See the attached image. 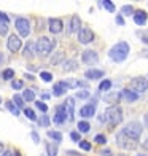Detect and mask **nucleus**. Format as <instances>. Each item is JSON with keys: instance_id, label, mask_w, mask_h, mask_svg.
<instances>
[{"instance_id": "f257e3e1", "label": "nucleus", "mask_w": 148, "mask_h": 156, "mask_svg": "<svg viewBox=\"0 0 148 156\" xmlns=\"http://www.w3.org/2000/svg\"><path fill=\"white\" fill-rule=\"evenodd\" d=\"M129 49L131 48H129V45L126 43V41H119V43H116L108 51V56H110V59L115 61V62H123L126 58H128Z\"/></svg>"}, {"instance_id": "f03ea898", "label": "nucleus", "mask_w": 148, "mask_h": 156, "mask_svg": "<svg viewBox=\"0 0 148 156\" xmlns=\"http://www.w3.org/2000/svg\"><path fill=\"white\" fill-rule=\"evenodd\" d=\"M104 119H107V121H110L111 124H119L123 121V112L121 108L118 107V105H111L110 108H107V112L104 113Z\"/></svg>"}, {"instance_id": "7ed1b4c3", "label": "nucleus", "mask_w": 148, "mask_h": 156, "mask_svg": "<svg viewBox=\"0 0 148 156\" xmlns=\"http://www.w3.org/2000/svg\"><path fill=\"white\" fill-rule=\"evenodd\" d=\"M53 48H54V41L49 40L48 37H40L37 40V45H35L37 53L41 54V56H48L49 53L53 51Z\"/></svg>"}, {"instance_id": "20e7f679", "label": "nucleus", "mask_w": 148, "mask_h": 156, "mask_svg": "<svg viewBox=\"0 0 148 156\" xmlns=\"http://www.w3.org/2000/svg\"><path fill=\"white\" fill-rule=\"evenodd\" d=\"M123 132H124V134H126V136H128L129 139H132V140L139 142V139H140V134H142V124L137 123V121H132V123L126 124V126L123 127Z\"/></svg>"}, {"instance_id": "39448f33", "label": "nucleus", "mask_w": 148, "mask_h": 156, "mask_svg": "<svg viewBox=\"0 0 148 156\" xmlns=\"http://www.w3.org/2000/svg\"><path fill=\"white\" fill-rule=\"evenodd\" d=\"M131 86H132V91L134 93H143V91L148 89V80L145 76H136V78H132V81H131Z\"/></svg>"}, {"instance_id": "423d86ee", "label": "nucleus", "mask_w": 148, "mask_h": 156, "mask_svg": "<svg viewBox=\"0 0 148 156\" xmlns=\"http://www.w3.org/2000/svg\"><path fill=\"white\" fill-rule=\"evenodd\" d=\"M15 26H16V30L23 35V37H27V35L30 34V24L26 18H18Z\"/></svg>"}, {"instance_id": "0eeeda50", "label": "nucleus", "mask_w": 148, "mask_h": 156, "mask_svg": "<svg viewBox=\"0 0 148 156\" xmlns=\"http://www.w3.org/2000/svg\"><path fill=\"white\" fill-rule=\"evenodd\" d=\"M116 142H118V145L119 147H123V148H134L137 145V142L136 140H132V139H129L128 136H126V134L121 131V132H118V136H116Z\"/></svg>"}, {"instance_id": "6e6552de", "label": "nucleus", "mask_w": 148, "mask_h": 156, "mask_svg": "<svg viewBox=\"0 0 148 156\" xmlns=\"http://www.w3.org/2000/svg\"><path fill=\"white\" fill-rule=\"evenodd\" d=\"M81 61L84 64H88V66H93V64H97L99 56H97L96 51H93V49H86V51H83V54H81Z\"/></svg>"}, {"instance_id": "1a4fd4ad", "label": "nucleus", "mask_w": 148, "mask_h": 156, "mask_svg": "<svg viewBox=\"0 0 148 156\" xmlns=\"http://www.w3.org/2000/svg\"><path fill=\"white\" fill-rule=\"evenodd\" d=\"M78 40L81 41V43H84V45L91 43V41L94 40L93 30H91V29H80V32H78Z\"/></svg>"}, {"instance_id": "9d476101", "label": "nucleus", "mask_w": 148, "mask_h": 156, "mask_svg": "<svg viewBox=\"0 0 148 156\" xmlns=\"http://www.w3.org/2000/svg\"><path fill=\"white\" fill-rule=\"evenodd\" d=\"M21 38L18 37V35H10L8 37V49L11 53H16V51H19L21 49Z\"/></svg>"}, {"instance_id": "9b49d317", "label": "nucleus", "mask_w": 148, "mask_h": 156, "mask_svg": "<svg viewBox=\"0 0 148 156\" xmlns=\"http://www.w3.org/2000/svg\"><path fill=\"white\" fill-rule=\"evenodd\" d=\"M67 119V115H65V108L64 105H59L56 107V115H54V123L56 124H62Z\"/></svg>"}, {"instance_id": "f8f14e48", "label": "nucleus", "mask_w": 148, "mask_h": 156, "mask_svg": "<svg viewBox=\"0 0 148 156\" xmlns=\"http://www.w3.org/2000/svg\"><path fill=\"white\" fill-rule=\"evenodd\" d=\"M146 19H148L146 11L137 10L136 13H134V23H136L137 26H145V24H146Z\"/></svg>"}, {"instance_id": "ddd939ff", "label": "nucleus", "mask_w": 148, "mask_h": 156, "mask_svg": "<svg viewBox=\"0 0 148 156\" xmlns=\"http://www.w3.org/2000/svg\"><path fill=\"white\" fill-rule=\"evenodd\" d=\"M48 24H49V32H53V34H61L62 27H64V24H62L61 19H54V18L49 19Z\"/></svg>"}, {"instance_id": "4468645a", "label": "nucleus", "mask_w": 148, "mask_h": 156, "mask_svg": "<svg viewBox=\"0 0 148 156\" xmlns=\"http://www.w3.org/2000/svg\"><path fill=\"white\" fill-rule=\"evenodd\" d=\"M64 108H65V115H67V119H70L72 121L73 119V108H75V101L72 97H69L65 104H64Z\"/></svg>"}, {"instance_id": "2eb2a0df", "label": "nucleus", "mask_w": 148, "mask_h": 156, "mask_svg": "<svg viewBox=\"0 0 148 156\" xmlns=\"http://www.w3.org/2000/svg\"><path fill=\"white\" fill-rule=\"evenodd\" d=\"M119 94H121V99H124L126 102H136L139 99V94L134 93L132 89H123Z\"/></svg>"}, {"instance_id": "dca6fc26", "label": "nucleus", "mask_w": 148, "mask_h": 156, "mask_svg": "<svg viewBox=\"0 0 148 156\" xmlns=\"http://www.w3.org/2000/svg\"><path fill=\"white\" fill-rule=\"evenodd\" d=\"M67 81H59V83H56L54 84V88H53V94L54 96H62V94H65L67 93Z\"/></svg>"}, {"instance_id": "f3484780", "label": "nucleus", "mask_w": 148, "mask_h": 156, "mask_svg": "<svg viewBox=\"0 0 148 156\" xmlns=\"http://www.w3.org/2000/svg\"><path fill=\"white\" fill-rule=\"evenodd\" d=\"M96 113V107H94V104H89V105H84V107H81L80 110V115L83 118H91Z\"/></svg>"}, {"instance_id": "a211bd4d", "label": "nucleus", "mask_w": 148, "mask_h": 156, "mask_svg": "<svg viewBox=\"0 0 148 156\" xmlns=\"http://www.w3.org/2000/svg\"><path fill=\"white\" fill-rule=\"evenodd\" d=\"M105 75L104 70H86V73L84 76L88 78V80H99V78H102Z\"/></svg>"}, {"instance_id": "6ab92c4d", "label": "nucleus", "mask_w": 148, "mask_h": 156, "mask_svg": "<svg viewBox=\"0 0 148 156\" xmlns=\"http://www.w3.org/2000/svg\"><path fill=\"white\" fill-rule=\"evenodd\" d=\"M37 53V49H35V43H32V41H29V43H26L24 46V58H33V54Z\"/></svg>"}, {"instance_id": "aec40b11", "label": "nucleus", "mask_w": 148, "mask_h": 156, "mask_svg": "<svg viewBox=\"0 0 148 156\" xmlns=\"http://www.w3.org/2000/svg\"><path fill=\"white\" fill-rule=\"evenodd\" d=\"M119 99H121V94H119V93H111V94L104 96V101L107 104H116Z\"/></svg>"}, {"instance_id": "412c9836", "label": "nucleus", "mask_w": 148, "mask_h": 156, "mask_svg": "<svg viewBox=\"0 0 148 156\" xmlns=\"http://www.w3.org/2000/svg\"><path fill=\"white\" fill-rule=\"evenodd\" d=\"M80 27H81V21L78 16H73L72 18V23H70V32H80Z\"/></svg>"}, {"instance_id": "4be33fe9", "label": "nucleus", "mask_w": 148, "mask_h": 156, "mask_svg": "<svg viewBox=\"0 0 148 156\" xmlns=\"http://www.w3.org/2000/svg\"><path fill=\"white\" fill-rule=\"evenodd\" d=\"M13 104H15L18 108H23V110L26 108V107H24V99L21 97L19 94H15V96H13Z\"/></svg>"}, {"instance_id": "5701e85b", "label": "nucleus", "mask_w": 148, "mask_h": 156, "mask_svg": "<svg viewBox=\"0 0 148 156\" xmlns=\"http://www.w3.org/2000/svg\"><path fill=\"white\" fill-rule=\"evenodd\" d=\"M24 101L26 102H32V101H35V93L32 89H24Z\"/></svg>"}, {"instance_id": "b1692460", "label": "nucleus", "mask_w": 148, "mask_h": 156, "mask_svg": "<svg viewBox=\"0 0 148 156\" xmlns=\"http://www.w3.org/2000/svg\"><path fill=\"white\" fill-rule=\"evenodd\" d=\"M62 67H64V70H67V72H69V70H75L76 67H78V64H76L75 61H65Z\"/></svg>"}, {"instance_id": "393cba45", "label": "nucleus", "mask_w": 148, "mask_h": 156, "mask_svg": "<svg viewBox=\"0 0 148 156\" xmlns=\"http://www.w3.org/2000/svg\"><path fill=\"white\" fill-rule=\"evenodd\" d=\"M48 137L53 139V140H56V142H61V140H62V134L58 132V131H49V132H48Z\"/></svg>"}, {"instance_id": "a878e982", "label": "nucleus", "mask_w": 148, "mask_h": 156, "mask_svg": "<svg viewBox=\"0 0 148 156\" xmlns=\"http://www.w3.org/2000/svg\"><path fill=\"white\" fill-rule=\"evenodd\" d=\"M91 129V126L88 121H78V131L80 132H88Z\"/></svg>"}, {"instance_id": "bb28decb", "label": "nucleus", "mask_w": 148, "mask_h": 156, "mask_svg": "<svg viewBox=\"0 0 148 156\" xmlns=\"http://www.w3.org/2000/svg\"><path fill=\"white\" fill-rule=\"evenodd\" d=\"M6 108H8V110L13 113V115H19V110H18L16 105L13 104V101H8V102H6Z\"/></svg>"}, {"instance_id": "cd10ccee", "label": "nucleus", "mask_w": 148, "mask_h": 156, "mask_svg": "<svg viewBox=\"0 0 148 156\" xmlns=\"http://www.w3.org/2000/svg\"><path fill=\"white\" fill-rule=\"evenodd\" d=\"M111 88V81L110 80H104L100 84H99V91H108Z\"/></svg>"}, {"instance_id": "c85d7f7f", "label": "nucleus", "mask_w": 148, "mask_h": 156, "mask_svg": "<svg viewBox=\"0 0 148 156\" xmlns=\"http://www.w3.org/2000/svg\"><path fill=\"white\" fill-rule=\"evenodd\" d=\"M100 5H104L105 8H107V11H110V13L115 11V5H113V2H110V0H104V2H100Z\"/></svg>"}, {"instance_id": "c756f323", "label": "nucleus", "mask_w": 148, "mask_h": 156, "mask_svg": "<svg viewBox=\"0 0 148 156\" xmlns=\"http://www.w3.org/2000/svg\"><path fill=\"white\" fill-rule=\"evenodd\" d=\"M3 80H11L13 76H15V70L13 69H6V70H3Z\"/></svg>"}, {"instance_id": "7c9ffc66", "label": "nucleus", "mask_w": 148, "mask_h": 156, "mask_svg": "<svg viewBox=\"0 0 148 156\" xmlns=\"http://www.w3.org/2000/svg\"><path fill=\"white\" fill-rule=\"evenodd\" d=\"M6 34H8V24L3 23V21H0V35L3 37V35H6Z\"/></svg>"}, {"instance_id": "2f4dec72", "label": "nucleus", "mask_w": 148, "mask_h": 156, "mask_svg": "<svg viewBox=\"0 0 148 156\" xmlns=\"http://www.w3.org/2000/svg\"><path fill=\"white\" fill-rule=\"evenodd\" d=\"M24 115L27 118H30V119H37V116H35V112L32 108H24Z\"/></svg>"}, {"instance_id": "473e14b6", "label": "nucleus", "mask_w": 148, "mask_h": 156, "mask_svg": "<svg viewBox=\"0 0 148 156\" xmlns=\"http://www.w3.org/2000/svg\"><path fill=\"white\" fill-rule=\"evenodd\" d=\"M80 148H81V150H84V151H89L91 150V144H89V142H86V140H80Z\"/></svg>"}, {"instance_id": "72a5a7b5", "label": "nucleus", "mask_w": 148, "mask_h": 156, "mask_svg": "<svg viewBox=\"0 0 148 156\" xmlns=\"http://www.w3.org/2000/svg\"><path fill=\"white\" fill-rule=\"evenodd\" d=\"M40 78H41L43 81H51V80H53V75L49 73V72H41V73H40Z\"/></svg>"}, {"instance_id": "f704fd0d", "label": "nucleus", "mask_w": 148, "mask_h": 156, "mask_svg": "<svg viewBox=\"0 0 148 156\" xmlns=\"http://www.w3.org/2000/svg\"><path fill=\"white\" fill-rule=\"evenodd\" d=\"M121 11H123V15H126V16H128V15H132V13H134V8H132L131 5H124Z\"/></svg>"}, {"instance_id": "c9c22d12", "label": "nucleus", "mask_w": 148, "mask_h": 156, "mask_svg": "<svg viewBox=\"0 0 148 156\" xmlns=\"http://www.w3.org/2000/svg\"><path fill=\"white\" fill-rule=\"evenodd\" d=\"M11 86L15 88V89H23L24 84H23V81H21V80H13L11 81Z\"/></svg>"}, {"instance_id": "e433bc0d", "label": "nucleus", "mask_w": 148, "mask_h": 156, "mask_svg": "<svg viewBox=\"0 0 148 156\" xmlns=\"http://www.w3.org/2000/svg\"><path fill=\"white\" fill-rule=\"evenodd\" d=\"M38 124H40V126H48V124H49V118H48L46 115L40 116V118H38Z\"/></svg>"}, {"instance_id": "4c0bfd02", "label": "nucleus", "mask_w": 148, "mask_h": 156, "mask_svg": "<svg viewBox=\"0 0 148 156\" xmlns=\"http://www.w3.org/2000/svg\"><path fill=\"white\" fill-rule=\"evenodd\" d=\"M58 153V147L56 145H48V156H56Z\"/></svg>"}, {"instance_id": "58836bf2", "label": "nucleus", "mask_w": 148, "mask_h": 156, "mask_svg": "<svg viewBox=\"0 0 148 156\" xmlns=\"http://www.w3.org/2000/svg\"><path fill=\"white\" fill-rule=\"evenodd\" d=\"M35 105H37V108H38L40 112H43V113L48 110V107H46V104H45V102H40V101H37V102H35Z\"/></svg>"}, {"instance_id": "ea45409f", "label": "nucleus", "mask_w": 148, "mask_h": 156, "mask_svg": "<svg viewBox=\"0 0 148 156\" xmlns=\"http://www.w3.org/2000/svg\"><path fill=\"white\" fill-rule=\"evenodd\" d=\"M97 144H100V145H105L107 144V139H105V136H102V134H99V136H96V139H94Z\"/></svg>"}, {"instance_id": "a19ab883", "label": "nucleus", "mask_w": 148, "mask_h": 156, "mask_svg": "<svg viewBox=\"0 0 148 156\" xmlns=\"http://www.w3.org/2000/svg\"><path fill=\"white\" fill-rule=\"evenodd\" d=\"M62 58H64V54H62L61 51H59V53H56V54H54V58L51 59V64H58Z\"/></svg>"}, {"instance_id": "79ce46f5", "label": "nucleus", "mask_w": 148, "mask_h": 156, "mask_svg": "<svg viewBox=\"0 0 148 156\" xmlns=\"http://www.w3.org/2000/svg\"><path fill=\"white\" fill-rule=\"evenodd\" d=\"M70 139H72L73 142H80V134H78V132H75V131H73V132H70Z\"/></svg>"}, {"instance_id": "37998d69", "label": "nucleus", "mask_w": 148, "mask_h": 156, "mask_svg": "<svg viewBox=\"0 0 148 156\" xmlns=\"http://www.w3.org/2000/svg\"><path fill=\"white\" fill-rule=\"evenodd\" d=\"M76 96H78V99H86V97H89V93L88 91H80Z\"/></svg>"}, {"instance_id": "c03bdc74", "label": "nucleus", "mask_w": 148, "mask_h": 156, "mask_svg": "<svg viewBox=\"0 0 148 156\" xmlns=\"http://www.w3.org/2000/svg\"><path fill=\"white\" fill-rule=\"evenodd\" d=\"M0 21H3V23H6V24H8V21H10L8 15H5V13H2V11H0Z\"/></svg>"}, {"instance_id": "a18cd8bd", "label": "nucleus", "mask_w": 148, "mask_h": 156, "mask_svg": "<svg viewBox=\"0 0 148 156\" xmlns=\"http://www.w3.org/2000/svg\"><path fill=\"white\" fill-rule=\"evenodd\" d=\"M32 134V140L35 142V144H38V142H40V137H38V134L37 132H30Z\"/></svg>"}, {"instance_id": "49530a36", "label": "nucleus", "mask_w": 148, "mask_h": 156, "mask_svg": "<svg viewBox=\"0 0 148 156\" xmlns=\"http://www.w3.org/2000/svg\"><path fill=\"white\" fill-rule=\"evenodd\" d=\"M116 23H118L119 26H123V24H124V19H123V16H118V18H116Z\"/></svg>"}, {"instance_id": "de8ad7c7", "label": "nucleus", "mask_w": 148, "mask_h": 156, "mask_svg": "<svg viewBox=\"0 0 148 156\" xmlns=\"http://www.w3.org/2000/svg\"><path fill=\"white\" fill-rule=\"evenodd\" d=\"M142 40H143V41H145V43L148 45V32H145V34L142 35Z\"/></svg>"}, {"instance_id": "09e8293b", "label": "nucleus", "mask_w": 148, "mask_h": 156, "mask_svg": "<svg viewBox=\"0 0 148 156\" xmlns=\"http://www.w3.org/2000/svg\"><path fill=\"white\" fill-rule=\"evenodd\" d=\"M2 156H13V153H11L10 150H6V151H3V153H2Z\"/></svg>"}, {"instance_id": "8fccbe9b", "label": "nucleus", "mask_w": 148, "mask_h": 156, "mask_svg": "<svg viewBox=\"0 0 148 156\" xmlns=\"http://www.w3.org/2000/svg\"><path fill=\"white\" fill-rule=\"evenodd\" d=\"M69 156H81L80 153H75V151H69Z\"/></svg>"}, {"instance_id": "3c124183", "label": "nucleus", "mask_w": 148, "mask_h": 156, "mask_svg": "<svg viewBox=\"0 0 148 156\" xmlns=\"http://www.w3.org/2000/svg\"><path fill=\"white\" fill-rule=\"evenodd\" d=\"M3 61H5V56H3L2 53H0V66H2V64H3Z\"/></svg>"}, {"instance_id": "603ef678", "label": "nucleus", "mask_w": 148, "mask_h": 156, "mask_svg": "<svg viewBox=\"0 0 148 156\" xmlns=\"http://www.w3.org/2000/svg\"><path fill=\"white\" fill-rule=\"evenodd\" d=\"M143 121H145V124L148 126V113H145V116H143Z\"/></svg>"}, {"instance_id": "864d4df0", "label": "nucleus", "mask_w": 148, "mask_h": 156, "mask_svg": "<svg viewBox=\"0 0 148 156\" xmlns=\"http://www.w3.org/2000/svg\"><path fill=\"white\" fill-rule=\"evenodd\" d=\"M41 97H43V101H48V99H49V94H48V93H45Z\"/></svg>"}, {"instance_id": "5fc2aeb1", "label": "nucleus", "mask_w": 148, "mask_h": 156, "mask_svg": "<svg viewBox=\"0 0 148 156\" xmlns=\"http://www.w3.org/2000/svg\"><path fill=\"white\" fill-rule=\"evenodd\" d=\"M143 148H145V150H148V139L143 142Z\"/></svg>"}, {"instance_id": "6e6d98bb", "label": "nucleus", "mask_w": 148, "mask_h": 156, "mask_svg": "<svg viewBox=\"0 0 148 156\" xmlns=\"http://www.w3.org/2000/svg\"><path fill=\"white\" fill-rule=\"evenodd\" d=\"M3 151V145H2V142H0V153Z\"/></svg>"}, {"instance_id": "4d7b16f0", "label": "nucleus", "mask_w": 148, "mask_h": 156, "mask_svg": "<svg viewBox=\"0 0 148 156\" xmlns=\"http://www.w3.org/2000/svg\"><path fill=\"white\" fill-rule=\"evenodd\" d=\"M137 156H145V154H137Z\"/></svg>"}, {"instance_id": "13d9d810", "label": "nucleus", "mask_w": 148, "mask_h": 156, "mask_svg": "<svg viewBox=\"0 0 148 156\" xmlns=\"http://www.w3.org/2000/svg\"><path fill=\"white\" fill-rule=\"evenodd\" d=\"M145 56H148V51H146V53H145Z\"/></svg>"}, {"instance_id": "bf43d9fd", "label": "nucleus", "mask_w": 148, "mask_h": 156, "mask_svg": "<svg viewBox=\"0 0 148 156\" xmlns=\"http://www.w3.org/2000/svg\"><path fill=\"white\" fill-rule=\"evenodd\" d=\"M0 102H2V99H0Z\"/></svg>"}]
</instances>
